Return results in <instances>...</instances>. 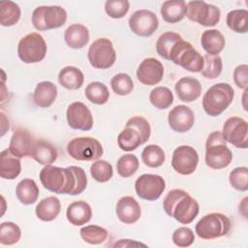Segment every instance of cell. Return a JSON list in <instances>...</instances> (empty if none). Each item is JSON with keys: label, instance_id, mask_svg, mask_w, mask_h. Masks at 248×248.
Instances as JSON below:
<instances>
[{"label": "cell", "instance_id": "obj_31", "mask_svg": "<svg viewBox=\"0 0 248 248\" xmlns=\"http://www.w3.org/2000/svg\"><path fill=\"white\" fill-rule=\"evenodd\" d=\"M39 187L33 179L25 178L19 181L16 188V195L17 200L22 204H33L39 198Z\"/></svg>", "mask_w": 248, "mask_h": 248}, {"label": "cell", "instance_id": "obj_35", "mask_svg": "<svg viewBox=\"0 0 248 248\" xmlns=\"http://www.w3.org/2000/svg\"><path fill=\"white\" fill-rule=\"evenodd\" d=\"M84 93L87 100L95 105H104L109 98V91L107 85L100 81L90 82L86 86Z\"/></svg>", "mask_w": 248, "mask_h": 248}, {"label": "cell", "instance_id": "obj_20", "mask_svg": "<svg viewBox=\"0 0 248 248\" xmlns=\"http://www.w3.org/2000/svg\"><path fill=\"white\" fill-rule=\"evenodd\" d=\"M116 215L124 224L136 223L141 214L140 203L131 196L120 198L116 203Z\"/></svg>", "mask_w": 248, "mask_h": 248}, {"label": "cell", "instance_id": "obj_11", "mask_svg": "<svg viewBox=\"0 0 248 248\" xmlns=\"http://www.w3.org/2000/svg\"><path fill=\"white\" fill-rule=\"evenodd\" d=\"M186 16L202 26H215L220 21V9L212 4L204 1H189L186 3Z\"/></svg>", "mask_w": 248, "mask_h": 248}, {"label": "cell", "instance_id": "obj_43", "mask_svg": "<svg viewBox=\"0 0 248 248\" xmlns=\"http://www.w3.org/2000/svg\"><path fill=\"white\" fill-rule=\"evenodd\" d=\"M110 86L115 94L119 96H126L133 91L134 82L128 74L119 73L111 78Z\"/></svg>", "mask_w": 248, "mask_h": 248}, {"label": "cell", "instance_id": "obj_23", "mask_svg": "<svg viewBox=\"0 0 248 248\" xmlns=\"http://www.w3.org/2000/svg\"><path fill=\"white\" fill-rule=\"evenodd\" d=\"M64 40L71 48H82L89 42V30L83 24L74 23L65 30Z\"/></svg>", "mask_w": 248, "mask_h": 248}, {"label": "cell", "instance_id": "obj_38", "mask_svg": "<svg viewBox=\"0 0 248 248\" xmlns=\"http://www.w3.org/2000/svg\"><path fill=\"white\" fill-rule=\"evenodd\" d=\"M180 40H182V37L178 33L171 32V31L163 33L162 35L159 36V38L156 42L157 53L161 57L169 60L170 52L172 46Z\"/></svg>", "mask_w": 248, "mask_h": 248}, {"label": "cell", "instance_id": "obj_18", "mask_svg": "<svg viewBox=\"0 0 248 248\" xmlns=\"http://www.w3.org/2000/svg\"><path fill=\"white\" fill-rule=\"evenodd\" d=\"M168 122L170 129L174 132L185 133L192 129L195 122V115L189 107L178 105L169 112Z\"/></svg>", "mask_w": 248, "mask_h": 248}, {"label": "cell", "instance_id": "obj_40", "mask_svg": "<svg viewBox=\"0 0 248 248\" xmlns=\"http://www.w3.org/2000/svg\"><path fill=\"white\" fill-rule=\"evenodd\" d=\"M203 68L201 71L202 77L208 79H214L221 75L223 62L219 55H210L206 53L203 56Z\"/></svg>", "mask_w": 248, "mask_h": 248}, {"label": "cell", "instance_id": "obj_25", "mask_svg": "<svg viewBox=\"0 0 248 248\" xmlns=\"http://www.w3.org/2000/svg\"><path fill=\"white\" fill-rule=\"evenodd\" d=\"M57 93V87L53 82L48 80L41 81L34 90L33 101L40 108H48L55 101Z\"/></svg>", "mask_w": 248, "mask_h": 248}, {"label": "cell", "instance_id": "obj_47", "mask_svg": "<svg viewBox=\"0 0 248 248\" xmlns=\"http://www.w3.org/2000/svg\"><path fill=\"white\" fill-rule=\"evenodd\" d=\"M171 239L178 247H188L194 243L195 234L190 228L180 227L173 232Z\"/></svg>", "mask_w": 248, "mask_h": 248}, {"label": "cell", "instance_id": "obj_41", "mask_svg": "<svg viewBox=\"0 0 248 248\" xmlns=\"http://www.w3.org/2000/svg\"><path fill=\"white\" fill-rule=\"evenodd\" d=\"M21 237L20 228L13 222H3L0 225V243L2 245H13Z\"/></svg>", "mask_w": 248, "mask_h": 248}, {"label": "cell", "instance_id": "obj_46", "mask_svg": "<svg viewBox=\"0 0 248 248\" xmlns=\"http://www.w3.org/2000/svg\"><path fill=\"white\" fill-rule=\"evenodd\" d=\"M130 2L128 0H108L105 3V11L111 18H121L129 11Z\"/></svg>", "mask_w": 248, "mask_h": 248}, {"label": "cell", "instance_id": "obj_21", "mask_svg": "<svg viewBox=\"0 0 248 248\" xmlns=\"http://www.w3.org/2000/svg\"><path fill=\"white\" fill-rule=\"evenodd\" d=\"M174 89L178 99L185 103L197 100L202 94L201 82L192 77L181 78L175 83Z\"/></svg>", "mask_w": 248, "mask_h": 248}, {"label": "cell", "instance_id": "obj_27", "mask_svg": "<svg viewBox=\"0 0 248 248\" xmlns=\"http://www.w3.org/2000/svg\"><path fill=\"white\" fill-rule=\"evenodd\" d=\"M201 44L207 54L218 55L224 49L226 41L224 35L219 30L208 29L202 33Z\"/></svg>", "mask_w": 248, "mask_h": 248}, {"label": "cell", "instance_id": "obj_26", "mask_svg": "<svg viewBox=\"0 0 248 248\" xmlns=\"http://www.w3.org/2000/svg\"><path fill=\"white\" fill-rule=\"evenodd\" d=\"M57 155L56 148L50 142L44 140H38L34 142L30 157L39 164L47 166L51 165L57 159Z\"/></svg>", "mask_w": 248, "mask_h": 248}, {"label": "cell", "instance_id": "obj_9", "mask_svg": "<svg viewBox=\"0 0 248 248\" xmlns=\"http://www.w3.org/2000/svg\"><path fill=\"white\" fill-rule=\"evenodd\" d=\"M68 154L78 161L98 160L103 155V146L95 138L78 137L71 140L67 144Z\"/></svg>", "mask_w": 248, "mask_h": 248}, {"label": "cell", "instance_id": "obj_3", "mask_svg": "<svg viewBox=\"0 0 248 248\" xmlns=\"http://www.w3.org/2000/svg\"><path fill=\"white\" fill-rule=\"evenodd\" d=\"M233 97V88L229 83L219 82L213 84L202 97V108L209 116H218L228 108Z\"/></svg>", "mask_w": 248, "mask_h": 248}, {"label": "cell", "instance_id": "obj_29", "mask_svg": "<svg viewBox=\"0 0 248 248\" xmlns=\"http://www.w3.org/2000/svg\"><path fill=\"white\" fill-rule=\"evenodd\" d=\"M186 12V2L183 0H168L161 7L162 17L168 23H176L182 20Z\"/></svg>", "mask_w": 248, "mask_h": 248}, {"label": "cell", "instance_id": "obj_28", "mask_svg": "<svg viewBox=\"0 0 248 248\" xmlns=\"http://www.w3.org/2000/svg\"><path fill=\"white\" fill-rule=\"evenodd\" d=\"M61 211V203L58 198L49 196L43 199L37 204L35 212L37 217L44 222H50L54 220Z\"/></svg>", "mask_w": 248, "mask_h": 248}, {"label": "cell", "instance_id": "obj_45", "mask_svg": "<svg viewBox=\"0 0 248 248\" xmlns=\"http://www.w3.org/2000/svg\"><path fill=\"white\" fill-rule=\"evenodd\" d=\"M229 181L232 188L237 191L245 192L248 190V169L246 167H237L233 169L229 175Z\"/></svg>", "mask_w": 248, "mask_h": 248}, {"label": "cell", "instance_id": "obj_7", "mask_svg": "<svg viewBox=\"0 0 248 248\" xmlns=\"http://www.w3.org/2000/svg\"><path fill=\"white\" fill-rule=\"evenodd\" d=\"M32 24L39 31H46L63 26L67 20V12L60 6L37 7L31 16Z\"/></svg>", "mask_w": 248, "mask_h": 248}, {"label": "cell", "instance_id": "obj_4", "mask_svg": "<svg viewBox=\"0 0 248 248\" xmlns=\"http://www.w3.org/2000/svg\"><path fill=\"white\" fill-rule=\"evenodd\" d=\"M205 164L213 170L228 167L232 160V153L220 131L212 132L205 142Z\"/></svg>", "mask_w": 248, "mask_h": 248}, {"label": "cell", "instance_id": "obj_1", "mask_svg": "<svg viewBox=\"0 0 248 248\" xmlns=\"http://www.w3.org/2000/svg\"><path fill=\"white\" fill-rule=\"evenodd\" d=\"M42 185L55 194L77 196L81 194L87 186V177L80 167L70 166L68 168L45 166L40 171Z\"/></svg>", "mask_w": 248, "mask_h": 248}, {"label": "cell", "instance_id": "obj_16", "mask_svg": "<svg viewBox=\"0 0 248 248\" xmlns=\"http://www.w3.org/2000/svg\"><path fill=\"white\" fill-rule=\"evenodd\" d=\"M68 125L74 130L89 131L93 127V116L88 107L81 102L69 105L66 111Z\"/></svg>", "mask_w": 248, "mask_h": 248}, {"label": "cell", "instance_id": "obj_2", "mask_svg": "<svg viewBox=\"0 0 248 248\" xmlns=\"http://www.w3.org/2000/svg\"><path fill=\"white\" fill-rule=\"evenodd\" d=\"M165 212L183 225L190 224L198 216V202L182 189L170 190L163 201Z\"/></svg>", "mask_w": 248, "mask_h": 248}, {"label": "cell", "instance_id": "obj_10", "mask_svg": "<svg viewBox=\"0 0 248 248\" xmlns=\"http://www.w3.org/2000/svg\"><path fill=\"white\" fill-rule=\"evenodd\" d=\"M87 57L90 65L96 69H108L116 60V52L110 40L99 38L89 46Z\"/></svg>", "mask_w": 248, "mask_h": 248}, {"label": "cell", "instance_id": "obj_24", "mask_svg": "<svg viewBox=\"0 0 248 248\" xmlns=\"http://www.w3.org/2000/svg\"><path fill=\"white\" fill-rule=\"evenodd\" d=\"M67 220L74 226H82L88 223L92 217V209L84 201L72 202L66 211Z\"/></svg>", "mask_w": 248, "mask_h": 248}, {"label": "cell", "instance_id": "obj_49", "mask_svg": "<svg viewBox=\"0 0 248 248\" xmlns=\"http://www.w3.org/2000/svg\"><path fill=\"white\" fill-rule=\"evenodd\" d=\"M233 80L237 87L241 89H247L248 87V66L246 64H240L233 70Z\"/></svg>", "mask_w": 248, "mask_h": 248}, {"label": "cell", "instance_id": "obj_33", "mask_svg": "<svg viewBox=\"0 0 248 248\" xmlns=\"http://www.w3.org/2000/svg\"><path fill=\"white\" fill-rule=\"evenodd\" d=\"M227 25L235 33L244 34L248 30V11L245 9L232 10L227 14Z\"/></svg>", "mask_w": 248, "mask_h": 248}, {"label": "cell", "instance_id": "obj_14", "mask_svg": "<svg viewBox=\"0 0 248 248\" xmlns=\"http://www.w3.org/2000/svg\"><path fill=\"white\" fill-rule=\"evenodd\" d=\"M199 164V154L190 145H180L176 147L171 157L172 169L182 175L193 173Z\"/></svg>", "mask_w": 248, "mask_h": 248}, {"label": "cell", "instance_id": "obj_12", "mask_svg": "<svg viewBox=\"0 0 248 248\" xmlns=\"http://www.w3.org/2000/svg\"><path fill=\"white\" fill-rule=\"evenodd\" d=\"M224 140L237 148L246 149L248 146V124L247 121L238 116L228 118L222 130Z\"/></svg>", "mask_w": 248, "mask_h": 248}, {"label": "cell", "instance_id": "obj_13", "mask_svg": "<svg viewBox=\"0 0 248 248\" xmlns=\"http://www.w3.org/2000/svg\"><path fill=\"white\" fill-rule=\"evenodd\" d=\"M166 189V182L161 175L144 173L140 175L135 182L137 195L146 201L158 200Z\"/></svg>", "mask_w": 248, "mask_h": 248}, {"label": "cell", "instance_id": "obj_48", "mask_svg": "<svg viewBox=\"0 0 248 248\" xmlns=\"http://www.w3.org/2000/svg\"><path fill=\"white\" fill-rule=\"evenodd\" d=\"M126 126H131L135 128L140 134L142 144L149 140V137L151 134V128H150L149 122L144 117L134 116L126 122Z\"/></svg>", "mask_w": 248, "mask_h": 248}, {"label": "cell", "instance_id": "obj_42", "mask_svg": "<svg viewBox=\"0 0 248 248\" xmlns=\"http://www.w3.org/2000/svg\"><path fill=\"white\" fill-rule=\"evenodd\" d=\"M139 159L136 155L125 154L118 159L116 163V170L121 177L127 178L136 173L139 169Z\"/></svg>", "mask_w": 248, "mask_h": 248}, {"label": "cell", "instance_id": "obj_22", "mask_svg": "<svg viewBox=\"0 0 248 248\" xmlns=\"http://www.w3.org/2000/svg\"><path fill=\"white\" fill-rule=\"evenodd\" d=\"M21 170V164L18 157L15 156L9 148L0 153V176L4 179L13 180L16 178Z\"/></svg>", "mask_w": 248, "mask_h": 248}, {"label": "cell", "instance_id": "obj_8", "mask_svg": "<svg viewBox=\"0 0 248 248\" xmlns=\"http://www.w3.org/2000/svg\"><path fill=\"white\" fill-rule=\"evenodd\" d=\"M46 50L47 46L45 39L36 32L22 37L17 45L18 57L26 64L41 62L46 57Z\"/></svg>", "mask_w": 248, "mask_h": 248}, {"label": "cell", "instance_id": "obj_30", "mask_svg": "<svg viewBox=\"0 0 248 248\" xmlns=\"http://www.w3.org/2000/svg\"><path fill=\"white\" fill-rule=\"evenodd\" d=\"M58 81L66 89L77 90L83 84L84 76L78 68L66 66L60 70L58 74Z\"/></svg>", "mask_w": 248, "mask_h": 248}, {"label": "cell", "instance_id": "obj_5", "mask_svg": "<svg viewBox=\"0 0 248 248\" xmlns=\"http://www.w3.org/2000/svg\"><path fill=\"white\" fill-rule=\"evenodd\" d=\"M231 228L232 222L228 216L219 212H212L199 220L195 232L202 239H214L227 235Z\"/></svg>", "mask_w": 248, "mask_h": 248}, {"label": "cell", "instance_id": "obj_37", "mask_svg": "<svg viewBox=\"0 0 248 248\" xmlns=\"http://www.w3.org/2000/svg\"><path fill=\"white\" fill-rule=\"evenodd\" d=\"M141 160L143 164L149 168H158L164 164L166 155L159 145L149 144L143 148L141 152Z\"/></svg>", "mask_w": 248, "mask_h": 248}, {"label": "cell", "instance_id": "obj_19", "mask_svg": "<svg viewBox=\"0 0 248 248\" xmlns=\"http://www.w3.org/2000/svg\"><path fill=\"white\" fill-rule=\"evenodd\" d=\"M35 140L30 132L24 128H17L14 131L10 143L9 150L16 157H30Z\"/></svg>", "mask_w": 248, "mask_h": 248}, {"label": "cell", "instance_id": "obj_36", "mask_svg": "<svg viewBox=\"0 0 248 248\" xmlns=\"http://www.w3.org/2000/svg\"><path fill=\"white\" fill-rule=\"evenodd\" d=\"M149 101L158 109H166L173 103V94L166 86H157L149 94Z\"/></svg>", "mask_w": 248, "mask_h": 248}, {"label": "cell", "instance_id": "obj_32", "mask_svg": "<svg viewBox=\"0 0 248 248\" xmlns=\"http://www.w3.org/2000/svg\"><path fill=\"white\" fill-rule=\"evenodd\" d=\"M117 144L124 151H133L142 144L140 134L131 126H125L117 137Z\"/></svg>", "mask_w": 248, "mask_h": 248}, {"label": "cell", "instance_id": "obj_15", "mask_svg": "<svg viewBox=\"0 0 248 248\" xmlns=\"http://www.w3.org/2000/svg\"><path fill=\"white\" fill-rule=\"evenodd\" d=\"M159 26L157 16L149 10H138L129 18V27L133 33L140 37L151 36Z\"/></svg>", "mask_w": 248, "mask_h": 248}, {"label": "cell", "instance_id": "obj_34", "mask_svg": "<svg viewBox=\"0 0 248 248\" xmlns=\"http://www.w3.org/2000/svg\"><path fill=\"white\" fill-rule=\"evenodd\" d=\"M20 8L13 1L0 2V23L2 26H12L20 18Z\"/></svg>", "mask_w": 248, "mask_h": 248}, {"label": "cell", "instance_id": "obj_17", "mask_svg": "<svg viewBox=\"0 0 248 248\" xmlns=\"http://www.w3.org/2000/svg\"><path fill=\"white\" fill-rule=\"evenodd\" d=\"M164 76V66L156 58L148 57L143 59L137 70V78L139 81L144 85L158 84Z\"/></svg>", "mask_w": 248, "mask_h": 248}, {"label": "cell", "instance_id": "obj_50", "mask_svg": "<svg viewBox=\"0 0 248 248\" xmlns=\"http://www.w3.org/2000/svg\"><path fill=\"white\" fill-rule=\"evenodd\" d=\"M146 246L145 244L135 242L131 239H119L118 242H115L114 246H120V247H129V246Z\"/></svg>", "mask_w": 248, "mask_h": 248}, {"label": "cell", "instance_id": "obj_39", "mask_svg": "<svg viewBox=\"0 0 248 248\" xmlns=\"http://www.w3.org/2000/svg\"><path fill=\"white\" fill-rule=\"evenodd\" d=\"M79 233L85 242L93 245L105 242L108 236V231L97 225H88L82 227L79 231Z\"/></svg>", "mask_w": 248, "mask_h": 248}, {"label": "cell", "instance_id": "obj_44", "mask_svg": "<svg viewBox=\"0 0 248 248\" xmlns=\"http://www.w3.org/2000/svg\"><path fill=\"white\" fill-rule=\"evenodd\" d=\"M91 176L98 182H107L113 175L112 166L106 160H96L90 167Z\"/></svg>", "mask_w": 248, "mask_h": 248}, {"label": "cell", "instance_id": "obj_6", "mask_svg": "<svg viewBox=\"0 0 248 248\" xmlns=\"http://www.w3.org/2000/svg\"><path fill=\"white\" fill-rule=\"evenodd\" d=\"M169 60L193 73L201 72L203 68L204 62L203 56H202V54L197 51L189 42H186L183 39L178 41L172 46Z\"/></svg>", "mask_w": 248, "mask_h": 248}]
</instances>
